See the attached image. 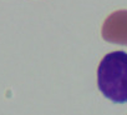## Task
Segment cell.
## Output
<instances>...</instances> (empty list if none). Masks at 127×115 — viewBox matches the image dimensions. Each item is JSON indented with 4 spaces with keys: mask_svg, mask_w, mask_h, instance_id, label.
<instances>
[{
    "mask_svg": "<svg viewBox=\"0 0 127 115\" xmlns=\"http://www.w3.org/2000/svg\"><path fill=\"white\" fill-rule=\"evenodd\" d=\"M97 86L113 103H127V53L117 50L102 58L97 68Z\"/></svg>",
    "mask_w": 127,
    "mask_h": 115,
    "instance_id": "cell-1",
    "label": "cell"
},
{
    "mask_svg": "<svg viewBox=\"0 0 127 115\" xmlns=\"http://www.w3.org/2000/svg\"><path fill=\"white\" fill-rule=\"evenodd\" d=\"M103 40L127 46V10H117L110 14L101 29Z\"/></svg>",
    "mask_w": 127,
    "mask_h": 115,
    "instance_id": "cell-2",
    "label": "cell"
}]
</instances>
